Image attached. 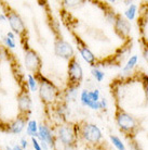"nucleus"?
Returning a JSON list of instances; mask_svg holds the SVG:
<instances>
[{
	"label": "nucleus",
	"mask_w": 148,
	"mask_h": 150,
	"mask_svg": "<svg viewBox=\"0 0 148 150\" xmlns=\"http://www.w3.org/2000/svg\"><path fill=\"white\" fill-rule=\"evenodd\" d=\"M39 94L42 100L45 102H53L57 97V88H56L50 81L42 77L39 87Z\"/></svg>",
	"instance_id": "1"
},
{
	"label": "nucleus",
	"mask_w": 148,
	"mask_h": 150,
	"mask_svg": "<svg viewBox=\"0 0 148 150\" xmlns=\"http://www.w3.org/2000/svg\"><path fill=\"white\" fill-rule=\"evenodd\" d=\"M116 121H117L118 126L123 132L131 133L136 128V122L134 120V117L132 115H130L129 113L124 112V111H119L117 113Z\"/></svg>",
	"instance_id": "2"
},
{
	"label": "nucleus",
	"mask_w": 148,
	"mask_h": 150,
	"mask_svg": "<svg viewBox=\"0 0 148 150\" xmlns=\"http://www.w3.org/2000/svg\"><path fill=\"white\" fill-rule=\"evenodd\" d=\"M82 136L89 143H98L102 139V132L94 124H85L82 128Z\"/></svg>",
	"instance_id": "3"
},
{
	"label": "nucleus",
	"mask_w": 148,
	"mask_h": 150,
	"mask_svg": "<svg viewBox=\"0 0 148 150\" xmlns=\"http://www.w3.org/2000/svg\"><path fill=\"white\" fill-rule=\"evenodd\" d=\"M54 51L56 56L64 58V59H73L74 58V49L67 41L59 39L54 45Z\"/></svg>",
	"instance_id": "4"
},
{
	"label": "nucleus",
	"mask_w": 148,
	"mask_h": 150,
	"mask_svg": "<svg viewBox=\"0 0 148 150\" xmlns=\"http://www.w3.org/2000/svg\"><path fill=\"white\" fill-rule=\"evenodd\" d=\"M68 76H69V79H71V83H76L78 85H79V82H81L82 77H83L81 65L75 58L71 59V61H69Z\"/></svg>",
	"instance_id": "5"
},
{
	"label": "nucleus",
	"mask_w": 148,
	"mask_h": 150,
	"mask_svg": "<svg viewBox=\"0 0 148 150\" xmlns=\"http://www.w3.org/2000/svg\"><path fill=\"white\" fill-rule=\"evenodd\" d=\"M25 65L29 71L36 72L41 67L40 58L34 50H27L25 52Z\"/></svg>",
	"instance_id": "6"
},
{
	"label": "nucleus",
	"mask_w": 148,
	"mask_h": 150,
	"mask_svg": "<svg viewBox=\"0 0 148 150\" xmlns=\"http://www.w3.org/2000/svg\"><path fill=\"white\" fill-rule=\"evenodd\" d=\"M115 28L116 32L122 37L129 36L130 32H131V25H130L129 21L121 16H117L115 21Z\"/></svg>",
	"instance_id": "7"
},
{
	"label": "nucleus",
	"mask_w": 148,
	"mask_h": 150,
	"mask_svg": "<svg viewBox=\"0 0 148 150\" xmlns=\"http://www.w3.org/2000/svg\"><path fill=\"white\" fill-rule=\"evenodd\" d=\"M59 138L64 145H73L75 142V134L69 126H62L59 129Z\"/></svg>",
	"instance_id": "8"
},
{
	"label": "nucleus",
	"mask_w": 148,
	"mask_h": 150,
	"mask_svg": "<svg viewBox=\"0 0 148 150\" xmlns=\"http://www.w3.org/2000/svg\"><path fill=\"white\" fill-rule=\"evenodd\" d=\"M9 23H10V26L13 30V33H16V34H21L25 30V27H24V23H23L22 19L20 18L19 15L16 14L15 12H11L9 14Z\"/></svg>",
	"instance_id": "9"
},
{
	"label": "nucleus",
	"mask_w": 148,
	"mask_h": 150,
	"mask_svg": "<svg viewBox=\"0 0 148 150\" xmlns=\"http://www.w3.org/2000/svg\"><path fill=\"white\" fill-rule=\"evenodd\" d=\"M37 137L40 139V142H45V144H48L49 146H53V144H54V138H53L51 131L45 125H40L38 127Z\"/></svg>",
	"instance_id": "10"
},
{
	"label": "nucleus",
	"mask_w": 148,
	"mask_h": 150,
	"mask_svg": "<svg viewBox=\"0 0 148 150\" xmlns=\"http://www.w3.org/2000/svg\"><path fill=\"white\" fill-rule=\"evenodd\" d=\"M80 100H81V103L83 105H87V107H89L91 109L93 110H98L102 108V105H101V101L98 102H92L91 101V99L89 97V91L87 89L82 90L81 91V95H80Z\"/></svg>",
	"instance_id": "11"
},
{
	"label": "nucleus",
	"mask_w": 148,
	"mask_h": 150,
	"mask_svg": "<svg viewBox=\"0 0 148 150\" xmlns=\"http://www.w3.org/2000/svg\"><path fill=\"white\" fill-rule=\"evenodd\" d=\"M19 107L20 110L23 112H29L31 109V100L26 93H23L19 97Z\"/></svg>",
	"instance_id": "12"
},
{
	"label": "nucleus",
	"mask_w": 148,
	"mask_h": 150,
	"mask_svg": "<svg viewBox=\"0 0 148 150\" xmlns=\"http://www.w3.org/2000/svg\"><path fill=\"white\" fill-rule=\"evenodd\" d=\"M24 127H25V120L17 119V120L14 121V122L10 125L9 132L12 133V134H20V133L24 129Z\"/></svg>",
	"instance_id": "13"
},
{
	"label": "nucleus",
	"mask_w": 148,
	"mask_h": 150,
	"mask_svg": "<svg viewBox=\"0 0 148 150\" xmlns=\"http://www.w3.org/2000/svg\"><path fill=\"white\" fill-rule=\"evenodd\" d=\"M80 54H81V57L83 58V60H84L85 62H88V63H90V64H93L95 62V56H94L87 47L80 49Z\"/></svg>",
	"instance_id": "14"
},
{
	"label": "nucleus",
	"mask_w": 148,
	"mask_h": 150,
	"mask_svg": "<svg viewBox=\"0 0 148 150\" xmlns=\"http://www.w3.org/2000/svg\"><path fill=\"white\" fill-rule=\"evenodd\" d=\"M27 134L31 137H37L38 134V124L35 120H31L28 122L27 125Z\"/></svg>",
	"instance_id": "15"
},
{
	"label": "nucleus",
	"mask_w": 148,
	"mask_h": 150,
	"mask_svg": "<svg viewBox=\"0 0 148 150\" xmlns=\"http://www.w3.org/2000/svg\"><path fill=\"white\" fill-rule=\"evenodd\" d=\"M137 60H138L137 56H132V57H131L129 60H128L126 64L124 65V68H123V72H129V71H131V70H132V69H133L134 67H135V64L137 63Z\"/></svg>",
	"instance_id": "16"
},
{
	"label": "nucleus",
	"mask_w": 148,
	"mask_h": 150,
	"mask_svg": "<svg viewBox=\"0 0 148 150\" xmlns=\"http://www.w3.org/2000/svg\"><path fill=\"white\" fill-rule=\"evenodd\" d=\"M110 140L111 143H112V145L117 148L118 150H126V147H124V145H123V143L121 142V139L118 138L117 136H110Z\"/></svg>",
	"instance_id": "17"
},
{
	"label": "nucleus",
	"mask_w": 148,
	"mask_h": 150,
	"mask_svg": "<svg viewBox=\"0 0 148 150\" xmlns=\"http://www.w3.org/2000/svg\"><path fill=\"white\" fill-rule=\"evenodd\" d=\"M136 6L135 4H131L129 7V9L126 11V19L130 20V21H132V20H134V18H135V14H136Z\"/></svg>",
	"instance_id": "18"
},
{
	"label": "nucleus",
	"mask_w": 148,
	"mask_h": 150,
	"mask_svg": "<svg viewBox=\"0 0 148 150\" xmlns=\"http://www.w3.org/2000/svg\"><path fill=\"white\" fill-rule=\"evenodd\" d=\"M28 85H29V88L31 91H36L37 90V81H36V79L31 74L28 75Z\"/></svg>",
	"instance_id": "19"
},
{
	"label": "nucleus",
	"mask_w": 148,
	"mask_h": 150,
	"mask_svg": "<svg viewBox=\"0 0 148 150\" xmlns=\"http://www.w3.org/2000/svg\"><path fill=\"white\" fill-rule=\"evenodd\" d=\"M89 97L92 102H98L100 101V90L95 89L93 91H89Z\"/></svg>",
	"instance_id": "20"
},
{
	"label": "nucleus",
	"mask_w": 148,
	"mask_h": 150,
	"mask_svg": "<svg viewBox=\"0 0 148 150\" xmlns=\"http://www.w3.org/2000/svg\"><path fill=\"white\" fill-rule=\"evenodd\" d=\"M92 75L95 77V79H96L97 82H102L104 79V73L102 71H100L98 69H93L92 70Z\"/></svg>",
	"instance_id": "21"
},
{
	"label": "nucleus",
	"mask_w": 148,
	"mask_h": 150,
	"mask_svg": "<svg viewBox=\"0 0 148 150\" xmlns=\"http://www.w3.org/2000/svg\"><path fill=\"white\" fill-rule=\"evenodd\" d=\"M3 41L6 42V45L9 47V48H15V42L14 40H12V39H10V38H8V37H3Z\"/></svg>",
	"instance_id": "22"
},
{
	"label": "nucleus",
	"mask_w": 148,
	"mask_h": 150,
	"mask_svg": "<svg viewBox=\"0 0 148 150\" xmlns=\"http://www.w3.org/2000/svg\"><path fill=\"white\" fill-rule=\"evenodd\" d=\"M31 142H33V146L35 148V150H42L41 149L40 143L36 139V137H31Z\"/></svg>",
	"instance_id": "23"
},
{
	"label": "nucleus",
	"mask_w": 148,
	"mask_h": 150,
	"mask_svg": "<svg viewBox=\"0 0 148 150\" xmlns=\"http://www.w3.org/2000/svg\"><path fill=\"white\" fill-rule=\"evenodd\" d=\"M27 146H28V142H27V139H25V138L21 139V148H22V149H25Z\"/></svg>",
	"instance_id": "24"
},
{
	"label": "nucleus",
	"mask_w": 148,
	"mask_h": 150,
	"mask_svg": "<svg viewBox=\"0 0 148 150\" xmlns=\"http://www.w3.org/2000/svg\"><path fill=\"white\" fill-rule=\"evenodd\" d=\"M40 146H41V149H43V150L49 149V145L48 144H45V142H40Z\"/></svg>",
	"instance_id": "25"
},
{
	"label": "nucleus",
	"mask_w": 148,
	"mask_h": 150,
	"mask_svg": "<svg viewBox=\"0 0 148 150\" xmlns=\"http://www.w3.org/2000/svg\"><path fill=\"white\" fill-rule=\"evenodd\" d=\"M101 105H102V108L105 109V108H107V102H106V99L103 98L102 100H101Z\"/></svg>",
	"instance_id": "26"
},
{
	"label": "nucleus",
	"mask_w": 148,
	"mask_h": 150,
	"mask_svg": "<svg viewBox=\"0 0 148 150\" xmlns=\"http://www.w3.org/2000/svg\"><path fill=\"white\" fill-rule=\"evenodd\" d=\"M7 37L10 38V39H12V40H14V38H15L14 33H13V32H9V33H8V35H7Z\"/></svg>",
	"instance_id": "27"
},
{
	"label": "nucleus",
	"mask_w": 148,
	"mask_h": 150,
	"mask_svg": "<svg viewBox=\"0 0 148 150\" xmlns=\"http://www.w3.org/2000/svg\"><path fill=\"white\" fill-rule=\"evenodd\" d=\"M144 57H145V59L148 61V47H146V49L144 50Z\"/></svg>",
	"instance_id": "28"
},
{
	"label": "nucleus",
	"mask_w": 148,
	"mask_h": 150,
	"mask_svg": "<svg viewBox=\"0 0 148 150\" xmlns=\"http://www.w3.org/2000/svg\"><path fill=\"white\" fill-rule=\"evenodd\" d=\"M145 94H146V98H147L148 100V83L145 84Z\"/></svg>",
	"instance_id": "29"
},
{
	"label": "nucleus",
	"mask_w": 148,
	"mask_h": 150,
	"mask_svg": "<svg viewBox=\"0 0 148 150\" xmlns=\"http://www.w3.org/2000/svg\"><path fill=\"white\" fill-rule=\"evenodd\" d=\"M6 20H7V18L3 14H0V21H6Z\"/></svg>",
	"instance_id": "30"
},
{
	"label": "nucleus",
	"mask_w": 148,
	"mask_h": 150,
	"mask_svg": "<svg viewBox=\"0 0 148 150\" xmlns=\"http://www.w3.org/2000/svg\"><path fill=\"white\" fill-rule=\"evenodd\" d=\"M13 150H24V149H22V148H21V147H20V146H17V145H16V146H14V147H13Z\"/></svg>",
	"instance_id": "31"
},
{
	"label": "nucleus",
	"mask_w": 148,
	"mask_h": 150,
	"mask_svg": "<svg viewBox=\"0 0 148 150\" xmlns=\"http://www.w3.org/2000/svg\"><path fill=\"white\" fill-rule=\"evenodd\" d=\"M6 149H7V150H13V148H11L10 146H7V147H6Z\"/></svg>",
	"instance_id": "32"
}]
</instances>
